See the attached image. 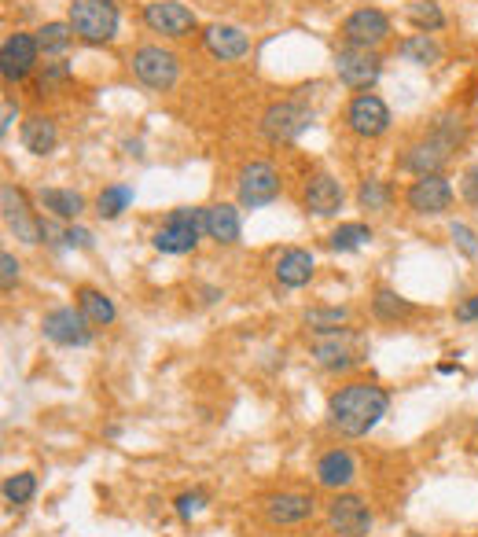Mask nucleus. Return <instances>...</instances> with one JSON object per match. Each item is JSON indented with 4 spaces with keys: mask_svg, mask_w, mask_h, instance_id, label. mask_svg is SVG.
Masks as SVG:
<instances>
[{
    "mask_svg": "<svg viewBox=\"0 0 478 537\" xmlns=\"http://www.w3.org/2000/svg\"><path fill=\"white\" fill-rule=\"evenodd\" d=\"M390 412V390L376 379H346L328 394V427L339 438H368Z\"/></svg>",
    "mask_w": 478,
    "mask_h": 537,
    "instance_id": "1",
    "label": "nucleus"
},
{
    "mask_svg": "<svg viewBox=\"0 0 478 537\" xmlns=\"http://www.w3.org/2000/svg\"><path fill=\"white\" fill-rule=\"evenodd\" d=\"M467 122L460 115H438L431 129L420 140H412L409 148L398 155V170L409 177H427V173H445L453 155L467 144Z\"/></svg>",
    "mask_w": 478,
    "mask_h": 537,
    "instance_id": "2",
    "label": "nucleus"
},
{
    "mask_svg": "<svg viewBox=\"0 0 478 537\" xmlns=\"http://www.w3.org/2000/svg\"><path fill=\"white\" fill-rule=\"evenodd\" d=\"M67 23L74 26L81 45L107 48L122 34V4L118 0H70Z\"/></svg>",
    "mask_w": 478,
    "mask_h": 537,
    "instance_id": "3",
    "label": "nucleus"
},
{
    "mask_svg": "<svg viewBox=\"0 0 478 537\" xmlns=\"http://www.w3.org/2000/svg\"><path fill=\"white\" fill-rule=\"evenodd\" d=\"M313 129V107L302 103L298 96H287V100H273L258 115V137L269 144V148H291L302 140V133Z\"/></svg>",
    "mask_w": 478,
    "mask_h": 537,
    "instance_id": "4",
    "label": "nucleus"
},
{
    "mask_svg": "<svg viewBox=\"0 0 478 537\" xmlns=\"http://www.w3.org/2000/svg\"><path fill=\"white\" fill-rule=\"evenodd\" d=\"M203 214L206 206H177V210H170L166 221L151 232V247L159 254H170V258L195 254L199 240H203Z\"/></svg>",
    "mask_w": 478,
    "mask_h": 537,
    "instance_id": "5",
    "label": "nucleus"
},
{
    "mask_svg": "<svg viewBox=\"0 0 478 537\" xmlns=\"http://www.w3.org/2000/svg\"><path fill=\"white\" fill-rule=\"evenodd\" d=\"M309 357H313V365H317L320 372H328V376H350L353 368H361L368 361L365 346L357 343V332H353L350 324L339 328V332L313 335Z\"/></svg>",
    "mask_w": 478,
    "mask_h": 537,
    "instance_id": "6",
    "label": "nucleus"
},
{
    "mask_svg": "<svg viewBox=\"0 0 478 537\" xmlns=\"http://www.w3.org/2000/svg\"><path fill=\"white\" fill-rule=\"evenodd\" d=\"M133 78L151 92H173L181 81V56L166 45H137L129 56Z\"/></svg>",
    "mask_w": 478,
    "mask_h": 537,
    "instance_id": "7",
    "label": "nucleus"
},
{
    "mask_svg": "<svg viewBox=\"0 0 478 537\" xmlns=\"http://www.w3.org/2000/svg\"><path fill=\"white\" fill-rule=\"evenodd\" d=\"M284 195V177L269 159L243 162L236 173V203L239 210H262Z\"/></svg>",
    "mask_w": 478,
    "mask_h": 537,
    "instance_id": "8",
    "label": "nucleus"
},
{
    "mask_svg": "<svg viewBox=\"0 0 478 537\" xmlns=\"http://www.w3.org/2000/svg\"><path fill=\"white\" fill-rule=\"evenodd\" d=\"M0 214H4V225L12 229V236L26 247H37L45 243L48 218H41L34 206H30V195L19 188V184L4 181L0 184Z\"/></svg>",
    "mask_w": 478,
    "mask_h": 537,
    "instance_id": "9",
    "label": "nucleus"
},
{
    "mask_svg": "<svg viewBox=\"0 0 478 537\" xmlns=\"http://www.w3.org/2000/svg\"><path fill=\"white\" fill-rule=\"evenodd\" d=\"M342 126L350 129L357 140H379L390 133L394 115H390L387 100L379 92H353L346 107H342Z\"/></svg>",
    "mask_w": 478,
    "mask_h": 537,
    "instance_id": "10",
    "label": "nucleus"
},
{
    "mask_svg": "<svg viewBox=\"0 0 478 537\" xmlns=\"http://www.w3.org/2000/svg\"><path fill=\"white\" fill-rule=\"evenodd\" d=\"M140 23H144L148 34L162 37V41H184V37H192L199 30L195 12L181 0H148L140 8Z\"/></svg>",
    "mask_w": 478,
    "mask_h": 537,
    "instance_id": "11",
    "label": "nucleus"
},
{
    "mask_svg": "<svg viewBox=\"0 0 478 537\" xmlns=\"http://www.w3.org/2000/svg\"><path fill=\"white\" fill-rule=\"evenodd\" d=\"M335 78H339L342 89L350 92H372L383 78V56L376 48H350L342 45L335 52Z\"/></svg>",
    "mask_w": 478,
    "mask_h": 537,
    "instance_id": "12",
    "label": "nucleus"
},
{
    "mask_svg": "<svg viewBox=\"0 0 478 537\" xmlns=\"http://www.w3.org/2000/svg\"><path fill=\"white\" fill-rule=\"evenodd\" d=\"M394 37V19L383 8H357L339 23V41L350 48H383Z\"/></svg>",
    "mask_w": 478,
    "mask_h": 537,
    "instance_id": "13",
    "label": "nucleus"
},
{
    "mask_svg": "<svg viewBox=\"0 0 478 537\" xmlns=\"http://www.w3.org/2000/svg\"><path fill=\"white\" fill-rule=\"evenodd\" d=\"M41 335L52 346H63V350H85L96 339V328L85 320L78 306H56L41 317Z\"/></svg>",
    "mask_w": 478,
    "mask_h": 537,
    "instance_id": "14",
    "label": "nucleus"
},
{
    "mask_svg": "<svg viewBox=\"0 0 478 537\" xmlns=\"http://www.w3.org/2000/svg\"><path fill=\"white\" fill-rule=\"evenodd\" d=\"M456 203V188L445 173H427V177H412L405 188V206L416 218H442Z\"/></svg>",
    "mask_w": 478,
    "mask_h": 537,
    "instance_id": "15",
    "label": "nucleus"
},
{
    "mask_svg": "<svg viewBox=\"0 0 478 537\" xmlns=\"http://www.w3.org/2000/svg\"><path fill=\"white\" fill-rule=\"evenodd\" d=\"M324 519H328L331 534H342V537H368L372 526H376V512H372L368 497L350 493V490H342L331 497Z\"/></svg>",
    "mask_w": 478,
    "mask_h": 537,
    "instance_id": "16",
    "label": "nucleus"
},
{
    "mask_svg": "<svg viewBox=\"0 0 478 537\" xmlns=\"http://www.w3.org/2000/svg\"><path fill=\"white\" fill-rule=\"evenodd\" d=\"M41 67V45H37V34L30 30H12L0 45V74L8 85H23L30 81Z\"/></svg>",
    "mask_w": 478,
    "mask_h": 537,
    "instance_id": "17",
    "label": "nucleus"
},
{
    "mask_svg": "<svg viewBox=\"0 0 478 537\" xmlns=\"http://www.w3.org/2000/svg\"><path fill=\"white\" fill-rule=\"evenodd\" d=\"M258 512L269 526H302L317 515V497L306 490H276L258 501Z\"/></svg>",
    "mask_w": 478,
    "mask_h": 537,
    "instance_id": "18",
    "label": "nucleus"
},
{
    "mask_svg": "<svg viewBox=\"0 0 478 537\" xmlns=\"http://www.w3.org/2000/svg\"><path fill=\"white\" fill-rule=\"evenodd\" d=\"M199 41H203V52L217 63H239V59L251 56V34L236 23H206L199 30Z\"/></svg>",
    "mask_w": 478,
    "mask_h": 537,
    "instance_id": "19",
    "label": "nucleus"
},
{
    "mask_svg": "<svg viewBox=\"0 0 478 537\" xmlns=\"http://www.w3.org/2000/svg\"><path fill=\"white\" fill-rule=\"evenodd\" d=\"M342 203H346V188L339 177L328 170H313L302 184V210L313 218H339Z\"/></svg>",
    "mask_w": 478,
    "mask_h": 537,
    "instance_id": "20",
    "label": "nucleus"
},
{
    "mask_svg": "<svg viewBox=\"0 0 478 537\" xmlns=\"http://www.w3.org/2000/svg\"><path fill=\"white\" fill-rule=\"evenodd\" d=\"M357 475H361V468H357V457H353L346 446L324 449V453L317 457V464H313V482H317L320 490H328V493L350 490L353 482H357Z\"/></svg>",
    "mask_w": 478,
    "mask_h": 537,
    "instance_id": "21",
    "label": "nucleus"
},
{
    "mask_svg": "<svg viewBox=\"0 0 478 537\" xmlns=\"http://www.w3.org/2000/svg\"><path fill=\"white\" fill-rule=\"evenodd\" d=\"M203 236L217 247H236L243 240V210L239 203H210L203 214Z\"/></svg>",
    "mask_w": 478,
    "mask_h": 537,
    "instance_id": "22",
    "label": "nucleus"
},
{
    "mask_svg": "<svg viewBox=\"0 0 478 537\" xmlns=\"http://www.w3.org/2000/svg\"><path fill=\"white\" fill-rule=\"evenodd\" d=\"M317 273V258L306 251V247H284V251L276 254L273 262V276L276 284L287 287V291H298V287H306Z\"/></svg>",
    "mask_w": 478,
    "mask_h": 537,
    "instance_id": "23",
    "label": "nucleus"
},
{
    "mask_svg": "<svg viewBox=\"0 0 478 537\" xmlns=\"http://www.w3.org/2000/svg\"><path fill=\"white\" fill-rule=\"evenodd\" d=\"M37 206L45 210L48 218H56L59 225H74L89 210V199L78 188H41L37 192Z\"/></svg>",
    "mask_w": 478,
    "mask_h": 537,
    "instance_id": "24",
    "label": "nucleus"
},
{
    "mask_svg": "<svg viewBox=\"0 0 478 537\" xmlns=\"http://www.w3.org/2000/svg\"><path fill=\"white\" fill-rule=\"evenodd\" d=\"M19 140H23V148L37 159H45L52 151L59 148V126L56 118L45 115V111H34V115L23 118V126H19Z\"/></svg>",
    "mask_w": 478,
    "mask_h": 537,
    "instance_id": "25",
    "label": "nucleus"
},
{
    "mask_svg": "<svg viewBox=\"0 0 478 537\" xmlns=\"http://www.w3.org/2000/svg\"><path fill=\"white\" fill-rule=\"evenodd\" d=\"M74 306L85 313V320H89L92 328H111L114 320H118V306H114V298L107 295V291H100V287H92V284L74 287Z\"/></svg>",
    "mask_w": 478,
    "mask_h": 537,
    "instance_id": "26",
    "label": "nucleus"
},
{
    "mask_svg": "<svg viewBox=\"0 0 478 537\" xmlns=\"http://www.w3.org/2000/svg\"><path fill=\"white\" fill-rule=\"evenodd\" d=\"M416 313H420V306L409 302L405 295H398L394 287L379 284L376 291H372V317H376L379 324H405V320H412Z\"/></svg>",
    "mask_w": 478,
    "mask_h": 537,
    "instance_id": "27",
    "label": "nucleus"
},
{
    "mask_svg": "<svg viewBox=\"0 0 478 537\" xmlns=\"http://www.w3.org/2000/svg\"><path fill=\"white\" fill-rule=\"evenodd\" d=\"M398 56L405 59V63H412V67L427 70V67H438L445 52L434 34H405L398 41Z\"/></svg>",
    "mask_w": 478,
    "mask_h": 537,
    "instance_id": "28",
    "label": "nucleus"
},
{
    "mask_svg": "<svg viewBox=\"0 0 478 537\" xmlns=\"http://www.w3.org/2000/svg\"><path fill=\"white\" fill-rule=\"evenodd\" d=\"M133 199H137V188H133V184L114 181V184H103L100 195H96V203H92V210H96V218L100 221H118L129 206H133Z\"/></svg>",
    "mask_w": 478,
    "mask_h": 537,
    "instance_id": "29",
    "label": "nucleus"
},
{
    "mask_svg": "<svg viewBox=\"0 0 478 537\" xmlns=\"http://www.w3.org/2000/svg\"><path fill=\"white\" fill-rule=\"evenodd\" d=\"M372 240H376V229H372L368 221H339V225L328 232V247L335 254H357Z\"/></svg>",
    "mask_w": 478,
    "mask_h": 537,
    "instance_id": "30",
    "label": "nucleus"
},
{
    "mask_svg": "<svg viewBox=\"0 0 478 537\" xmlns=\"http://www.w3.org/2000/svg\"><path fill=\"white\" fill-rule=\"evenodd\" d=\"M34 34H37V45H41V56H56V59L67 56L70 45L78 41V34H74V26H70L67 19H52V23H41Z\"/></svg>",
    "mask_w": 478,
    "mask_h": 537,
    "instance_id": "31",
    "label": "nucleus"
},
{
    "mask_svg": "<svg viewBox=\"0 0 478 537\" xmlns=\"http://www.w3.org/2000/svg\"><path fill=\"white\" fill-rule=\"evenodd\" d=\"M405 23L412 26V34H442L449 19L434 0H412L405 4Z\"/></svg>",
    "mask_w": 478,
    "mask_h": 537,
    "instance_id": "32",
    "label": "nucleus"
},
{
    "mask_svg": "<svg viewBox=\"0 0 478 537\" xmlns=\"http://www.w3.org/2000/svg\"><path fill=\"white\" fill-rule=\"evenodd\" d=\"M357 206L368 210V214H383L394 206V184L387 177H365L357 184Z\"/></svg>",
    "mask_w": 478,
    "mask_h": 537,
    "instance_id": "33",
    "label": "nucleus"
},
{
    "mask_svg": "<svg viewBox=\"0 0 478 537\" xmlns=\"http://www.w3.org/2000/svg\"><path fill=\"white\" fill-rule=\"evenodd\" d=\"M306 320V328L313 335H328V332H339L350 324V306H313L302 313Z\"/></svg>",
    "mask_w": 478,
    "mask_h": 537,
    "instance_id": "34",
    "label": "nucleus"
},
{
    "mask_svg": "<svg viewBox=\"0 0 478 537\" xmlns=\"http://www.w3.org/2000/svg\"><path fill=\"white\" fill-rule=\"evenodd\" d=\"M74 81V67L67 59H52V63H41L34 74V96H52L56 89Z\"/></svg>",
    "mask_w": 478,
    "mask_h": 537,
    "instance_id": "35",
    "label": "nucleus"
},
{
    "mask_svg": "<svg viewBox=\"0 0 478 537\" xmlns=\"http://www.w3.org/2000/svg\"><path fill=\"white\" fill-rule=\"evenodd\" d=\"M0 493H4V504H8V508H23V504H30L37 497V475L34 471H15V475L4 479Z\"/></svg>",
    "mask_w": 478,
    "mask_h": 537,
    "instance_id": "36",
    "label": "nucleus"
},
{
    "mask_svg": "<svg viewBox=\"0 0 478 537\" xmlns=\"http://www.w3.org/2000/svg\"><path fill=\"white\" fill-rule=\"evenodd\" d=\"M206 504H210V497H206L203 490H184L173 497V512H177L181 523H192L195 515L206 512Z\"/></svg>",
    "mask_w": 478,
    "mask_h": 537,
    "instance_id": "37",
    "label": "nucleus"
},
{
    "mask_svg": "<svg viewBox=\"0 0 478 537\" xmlns=\"http://www.w3.org/2000/svg\"><path fill=\"white\" fill-rule=\"evenodd\" d=\"M449 240H453V247L464 254L467 262H475V258H478V232L471 229V225H464V221H453V225H449Z\"/></svg>",
    "mask_w": 478,
    "mask_h": 537,
    "instance_id": "38",
    "label": "nucleus"
},
{
    "mask_svg": "<svg viewBox=\"0 0 478 537\" xmlns=\"http://www.w3.org/2000/svg\"><path fill=\"white\" fill-rule=\"evenodd\" d=\"M96 247V236L85 225H63V251H92Z\"/></svg>",
    "mask_w": 478,
    "mask_h": 537,
    "instance_id": "39",
    "label": "nucleus"
},
{
    "mask_svg": "<svg viewBox=\"0 0 478 537\" xmlns=\"http://www.w3.org/2000/svg\"><path fill=\"white\" fill-rule=\"evenodd\" d=\"M19 276H23V265L15 258L12 251L0 254V287H4V295H12V287L19 284Z\"/></svg>",
    "mask_w": 478,
    "mask_h": 537,
    "instance_id": "40",
    "label": "nucleus"
},
{
    "mask_svg": "<svg viewBox=\"0 0 478 537\" xmlns=\"http://www.w3.org/2000/svg\"><path fill=\"white\" fill-rule=\"evenodd\" d=\"M460 199H464L467 206H478V162L460 173Z\"/></svg>",
    "mask_w": 478,
    "mask_h": 537,
    "instance_id": "41",
    "label": "nucleus"
},
{
    "mask_svg": "<svg viewBox=\"0 0 478 537\" xmlns=\"http://www.w3.org/2000/svg\"><path fill=\"white\" fill-rule=\"evenodd\" d=\"M453 317L456 324H478V295H467L464 302H456Z\"/></svg>",
    "mask_w": 478,
    "mask_h": 537,
    "instance_id": "42",
    "label": "nucleus"
},
{
    "mask_svg": "<svg viewBox=\"0 0 478 537\" xmlns=\"http://www.w3.org/2000/svg\"><path fill=\"white\" fill-rule=\"evenodd\" d=\"M15 122H19V107H15L12 100H4V118H0V137H8Z\"/></svg>",
    "mask_w": 478,
    "mask_h": 537,
    "instance_id": "43",
    "label": "nucleus"
},
{
    "mask_svg": "<svg viewBox=\"0 0 478 537\" xmlns=\"http://www.w3.org/2000/svg\"><path fill=\"white\" fill-rule=\"evenodd\" d=\"M217 298H225V291H217V287H203V302H217Z\"/></svg>",
    "mask_w": 478,
    "mask_h": 537,
    "instance_id": "44",
    "label": "nucleus"
},
{
    "mask_svg": "<svg viewBox=\"0 0 478 537\" xmlns=\"http://www.w3.org/2000/svg\"><path fill=\"white\" fill-rule=\"evenodd\" d=\"M460 372V365H453V361H445V365H438V376H456Z\"/></svg>",
    "mask_w": 478,
    "mask_h": 537,
    "instance_id": "45",
    "label": "nucleus"
},
{
    "mask_svg": "<svg viewBox=\"0 0 478 537\" xmlns=\"http://www.w3.org/2000/svg\"><path fill=\"white\" fill-rule=\"evenodd\" d=\"M409 537H423V534H409Z\"/></svg>",
    "mask_w": 478,
    "mask_h": 537,
    "instance_id": "46",
    "label": "nucleus"
},
{
    "mask_svg": "<svg viewBox=\"0 0 478 537\" xmlns=\"http://www.w3.org/2000/svg\"><path fill=\"white\" fill-rule=\"evenodd\" d=\"M331 537H342V534H331Z\"/></svg>",
    "mask_w": 478,
    "mask_h": 537,
    "instance_id": "47",
    "label": "nucleus"
},
{
    "mask_svg": "<svg viewBox=\"0 0 478 537\" xmlns=\"http://www.w3.org/2000/svg\"><path fill=\"white\" fill-rule=\"evenodd\" d=\"M475 431H478V423H475Z\"/></svg>",
    "mask_w": 478,
    "mask_h": 537,
    "instance_id": "48",
    "label": "nucleus"
}]
</instances>
